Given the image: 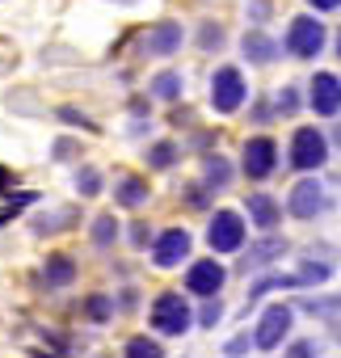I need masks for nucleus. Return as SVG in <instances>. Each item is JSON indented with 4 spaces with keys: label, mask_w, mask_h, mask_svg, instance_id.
Masks as SVG:
<instances>
[{
    "label": "nucleus",
    "mask_w": 341,
    "mask_h": 358,
    "mask_svg": "<svg viewBox=\"0 0 341 358\" xmlns=\"http://www.w3.org/2000/svg\"><path fill=\"white\" fill-rule=\"evenodd\" d=\"M13 182H17V177H13V173H9L5 164H0V186H13Z\"/></svg>",
    "instance_id": "nucleus-40"
},
{
    "label": "nucleus",
    "mask_w": 341,
    "mask_h": 358,
    "mask_svg": "<svg viewBox=\"0 0 341 358\" xmlns=\"http://www.w3.org/2000/svg\"><path fill=\"white\" fill-rule=\"evenodd\" d=\"M118 236H122V228H118V220H114L110 211L93 220V245H97V249H110V245H114Z\"/></svg>",
    "instance_id": "nucleus-24"
},
{
    "label": "nucleus",
    "mask_w": 341,
    "mask_h": 358,
    "mask_svg": "<svg viewBox=\"0 0 341 358\" xmlns=\"http://www.w3.org/2000/svg\"><path fill=\"white\" fill-rule=\"evenodd\" d=\"M207 245L215 253H240L245 249V215L240 211H215L207 224Z\"/></svg>",
    "instance_id": "nucleus-6"
},
{
    "label": "nucleus",
    "mask_w": 341,
    "mask_h": 358,
    "mask_svg": "<svg viewBox=\"0 0 341 358\" xmlns=\"http://www.w3.org/2000/svg\"><path fill=\"white\" fill-rule=\"evenodd\" d=\"M177 156H182V143H173V139H160V143H147V152H143L147 169H173V164H177Z\"/></svg>",
    "instance_id": "nucleus-20"
},
{
    "label": "nucleus",
    "mask_w": 341,
    "mask_h": 358,
    "mask_svg": "<svg viewBox=\"0 0 341 358\" xmlns=\"http://www.w3.org/2000/svg\"><path fill=\"white\" fill-rule=\"evenodd\" d=\"M253 118H257V122H270V118H274V110H270L266 101H257V110H253Z\"/></svg>",
    "instance_id": "nucleus-38"
},
{
    "label": "nucleus",
    "mask_w": 341,
    "mask_h": 358,
    "mask_svg": "<svg viewBox=\"0 0 341 358\" xmlns=\"http://www.w3.org/2000/svg\"><path fill=\"white\" fill-rule=\"evenodd\" d=\"M147 194H152L147 177H122V182L114 186V203H118V207H126V211L143 207V203H147Z\"/></svg>",
    "instance_id": "nucleus-17"
},
{
    "label": "nucleus",
    "mask_w": 341,
    "mask_h": 358,
    "mask_svg": "<svg viewBox=\"0 0 341 358\" xmlns=\"http://www.w3.org/2000/svg\"><path fill=\"white\" fill-rule=\"evenodd\" d=\"M147 320H152V329L164 333V337H182V333H190L194 312H190V299H182V291H164V295L152 299Z\"/></svg>",
    "instance_id": "nucleus-1"
},
{
    "label": "nucleus",
    "mask_w": 341,
    "mask_h": 358,
    "mask_svg": "<svg viewBox=\"0 0 341 358\" xmlns=\"http://www.w3.org/2000/svg\"><path fill=\"white\" fill-rule=\"evenodd\" d=\"M282 253H286V241H282V236H261V241L240 257V270H245V274H253V270H261V266L278 262Z\"/></svg>",
    "instance_id": "nucleus-13"
},
{
    "label": "nucleus",
    "mask_w": 341,
    "mask_h": 358,
    "mask_svg": "<svg viewBox=\"0 0 341 358\" xmlns=\"http://www.w3.org/2000/svg\"><path fill=\"white\" fill-rule=\"evenodd\" d=\"M286 358H320V345L316 341H291Z\"/></svg>",
    "instance_id": "nucleus-33"
},
{
    "label": "nucleus",
    "mask_w": 341,
    "mask_h": 358,
    "mask_svg": "<svg viewBox=\"0 0 341 358\" xmlns=\"http://www.w3.org/2000/svg\"><path fill=\"white\" fill-rule=\"evenodd\" d=\"M295 274H299V282H303V287H312V282H316V287H320V282H324V278H328V274H333V270H328V266H324V262H303V266H299V270H295Z\"/></svg>",
    "instance_id": "nucleus-29"
},
{
    "label": "nucleus",
    "mask_w": 341,
    "mask_h": 358,
    "mask_svg": "<svg viewBox=\"0 0 341 358\" xmlns=\"http://www.w3.org/2000/svg\"><path fill=\"white\" fill-rule=\"evenodd\" d=\"M291 287H303L299 274H266V278H257V282L249 287V303H257V299L270 295V291H291Z\"/></svg>",
    "instance_id": "nucleus-21"
},
{
    "label": "nucleus",
    "mask_w": 341,
    "mask_h": 358,
    "mask_svg": "<svg viewBox=\"0 0 341 358\" xmlns=\"http://www.w3.org/2000/svg\"><path fill=\"white\" fill-rule=\"evenodd\" d=\"M228 282V270L215 262V257H203V262H190L186 270V291L190 295H203V299H215Z\"/></svg>",
    "instance_id": "nucleus-8"
},
{
    "label": "nucleus",
    "mask_w": 341,
    "mask_h": 358,
    "mask_svg": "<svg viewBox=\"0 0 341 358\" xmlns=\"http://www.w3.org/2000/svg\"><path fill=\"white\" fill-rule=\"evenodd\" d=\"M198 47L203 51H219L224 47V26L219 22H203L198 26Z\"/></svg>",
    "instance_id": "nucleus-27"
},
{
    "label": "nucleus",
    "mask_w": 341,
    "mask_h": 358,
    "mask_svg": "<svg viewBox=\"0 0 341 358\" xmlns=\"http://www.w3.org/2000/svg\"><path fill=\"white\" fill-rule=\"evenodd\" d=\"M190 232L186 228H164L156 241H152V262L160 266V270H173V266H182L186 257H190Z\"/></svg>",
    "instance_id": "nucleus-9"
},
{
    "label": "nucleus",
    "mask_w": 341,
    "mask_h": 358,
    "mask_svg": "<svg viewBox=\"0 0 341 358\" xmlns=\"http://www.w3.org/2000/svg\"><path fill=\"white\" fill-rule=\"evenodd\" d=\"M245 97H249V85H245V76H240V68H215V76H211V106H215V114H236L240 106H245Z\"/></svg>",
    "instance_id": "nucleus-2"
},
{
    "label": "nucleus",
    "mask_w": 341,
    "mask_h": 358,
    "mask_svg": "<svg viewBox=\"0 0 341 358\" xmlns=\"http://www.w3.org/2000/svg\"><path fill=\"white\" fill-rule=\"evenodd\" d=\"M55 114H59V122H68V127H85V131H97V122H93L89 114H80L76 106H59Z\"/></svg>",
    "instance_id": "nucleus-30"
},
{
    "label": "nucleus",
    "mask_w": 341,
    "mask_h": 358,
    "mask_svg": "<svg viewBox=\"0 0 341 358\" xmlns=\"http://www.w3.org/2000/svg\"><path fill=\"white\" fill-rule=\"evenodd\" d=\"M182 93H186V76L182 72H156L152 76V97H160V101H182Z\"/></svg>",
    "instance_id": "nucleus-19"
},
{
    "label": "nucleus",
    "mask_w": 341,
    "mask_h": 358,
    "mask_svg": "<svg viewBox=\"0 0 341 358\" xmlns=\"http://www.w3.org/2000/svg\"><path fill=\"white\" fill-rule=\"evenodd\" d=\"M333 308H341V295H328V299H303V312H312V316H324V312H333Z\"/></svg>",
    "instance_id": "nucleus-32"
},
{
    "label": "nucleus",
    "mask_w": 341,
    "mask_h": 358,
    "mask_svg": "<svg viewBox=\"0 0 341 358\" xmlns=\"http://www.w3.org/2000/svg\"><path fill=\"white\" fill-rule=\"evenodd\" d=\"M76 282V262L68 257V253H51L47 262H43V287L47 291H64V287H72Z\"/></svg>",
    "instance_id": "nucleus-14"
},
{
    "label": "nucleus",
    "mask_w": 341,
    "mask_h": 358,
    "mask_svg": "<svg viewBox=\"0 0 341 358\" xmlns=\"http://www.w3.org/2000/svg\"><path fill=\"white\" fill-rule=\"evenodd\" d=\"M324 160H328V139L316 127H299L291 135V169L316 173V169H324Z\"/></svg>",
    "instance_id": "nucleus-3"
},
{
    "label": "nucleus",
    "mask_w": 341,
    "mask_h": 358,
    "mask_svg": "<svg viewBox=\"0 0 341 358\" xmlns=\"http://www.w3.org/2000/svg\"><path fill=\"white\" fill-rule=\"evenodd\" d=\"M307 101H312V110H316L320 118H333V114L341 110V76L316 72L312 85H307Z\"/></svg>",
    "instance_id": "nucleus-11"
},
{
    "label": "nucleus",
    "mask_w": 341,
    "mask_h": 358,
    "mask_svg": "<svg viewBox=\"0 0 341 358\" xmlns=\"http://www.w3.org/2000/svg\"><path fill=\"white\" fill-rule=\"evenodd\" d=\"M122 358H164V345L156 337H131L126 350H122Z\"/></svg>",
    "instance_id": "nucleus-26"
},
{
    "label": "nucleus",
    "mask_w": 341,
    "mask_h": 358,
    "mask_svg": "<svg viewBox=\"0 0 341 358\" xmlns=\"http://www.w3.org/2000/svg\"><path fill=\"white\" fill-rule=\"evenodd\" d=\"M337 55H341V30H337Z\"/></svg>",
    "instance_id": "nucleus-42"
},
{
    "label": "nucleus",
    "mask_w": 341,
    "mask_h": 358,
    "mask_svg": "<svg viewBox=\"0 0 341 358\" xmlns=\"http://www.w3.org/2000/svg\"><path fill=\"white\" fill-rule=\"evenodd\" d=\"M240 51H245V59H249V64H274L282 47H278L266 30H249V34L240 38Z\"/></svg>",
    "instance_id": "nucleus-16"
},
{
    "label": "nucleus",
    "mask_w": 341,
    "mask_h": 358,
    "mask_svg": "<svg viewBox=\"0 0 341 358\" xmlns=\"http://www.w3.org/2000/svg\"><path fill=\"white\" fill-rule=\"evenodd\" d=\"M72 224H76V211H72V207H59L55 215H38L30 228H34L38 236H55V232H64V228H72Z\"/></svg>",
    "instance_id": "nucleus-22"
},
{
    "label": "nucleus",
    "mask_w": 341,
    "mask_h": 358,
    "mask_svg": "<svg viewBox=\"0 0 341 358\" xmlns=\"http://www.w3.org/2000/svg\"><path fill=\"white\" fill-rule=\"evenodd\" d=\"M240 169H245L249 182H266V177L278 169V143L270 135H253L245 143V152H240Z\"/></svg>",
    "instance_id": "nucleus-7"
},
{
    "label": "nucleus",
    "mask_w": 341,
    "mask_h": 358,
    "mask_svg": "<svg viewBox=\"0 0 341 358\" xmlns=\"http://www.w3.org/2000/svg\"><path fill=\"white\" fill-rule=\"evenodd\" d=\"M76 156V143L72 139H55V160H72Z\"/></svg>",
    "instance_id": "nucleus-36"
},
{
    "label": "nucleus",
    "mask_w": 341,
    "mask_h": 358,
    "mask_svg": "<svg viewBox=\"0 0 341 358\" xmlns=\"http://www.w3.org/2000/svg\"><path fill=\"white\" fill-rule=\"evenodd\" d=\"M101 186H106V182H101V173H97L93 164L76 169V194H80V199H97V194H101Z\"/></svg>",
    "instance_id": "nucleus-25"
},
{
    "label": "nucleus",
    "mask_w": 341,
    "mask_h": 358,
    "mask_svg": "<svg viewBox=\"0 0 341 358\" xmlns=\"http://www.w3.org/2000/svg\"><path fill=\"white\" fill-rule=\"evenodd\" d=\"M324 26L316 22V17H295L291 26H286V38H282V47L295 55V59H316L320 51H324Z\"/></svg>",
    "instance_id": "nucleus-5"
},
{
    "label": "nucleus",
    "mask_w": 341,
    "mask_h": 358,
    "mask_svg": "<svg viewBox=\"0 0 341 358\" xmlns=\"http://www.w3.org/2000/svg\"><path fill=\"white\" fill-rule=\"evenodd\" d=\"M131 245H135V249H147V245H152V228H147L143 220L131 224Z\"/></svg>",
    "instance_id": "nucleus-34"
},
{
    "label": "nucleus",
    "mask_w": 341,
    "mask_h": 358,
    "mask_svg": "<svg viewBox=\"0 0 341 358\" xmlns=\"http://www.w3.org/2000/svg\"><path fill=\"white\" fill-rule=\"evenodd\" d=\"M291 324H295V308H291V303H270V308L261 312L257 329H253V345H257V350H278V345L286 341Z\"/></svg>",
    "instance_id": "nucleus-4"
},
{
    "label": "nucleus",
    "mask_w": 341,
    "mask_h": 358,
    "mask_svg": "<svg viewBox=\"0 0 341 358\" xmlns=\"http://www.w3.org/2000/svg\"><path fill=\"white\" fill-rule=\"evenodd\" d=\"M80 312H85V320L101 324V320H110V316L118 312V303H114V295H89V299L80 303Z\"/></svg>",
    "instance_id": "nucleus-23"
},
{
    "label": "nucleus",
    "mask_w": 341,
    "mask_h": 358,
    "mask_svg": "<svg viewBox=\"0 0 341 358\" xmlns=\"http://www.w3.org/2000/svg\"><path fill=\"white\" fill-rule=\"evenodd\" d=\"M333 143L341 148V118H337V127H333Z\"/></svg>",
    "instance_id": "nucleus-41"
},
{
    "label": "nucleus",
    "mask_w": 341,
    "mask_h": 358,
    "mask_svg": "<svg viewBox=\"0 0 341 358\" xmlns=\"http://www.w3.org/2000/svg\"><path fill=\"white\" fill-rule=\"evenodd\" d=\"M245 211H249V220H253L261 232H274V228L282 224V207H278V199H270V194H249Z\"/></svg>",
    "instance_id": "nucleus-15"
},
{
    "label": "nucleus",
    "mask_w": 341,
    "mask_h": 358,
    "mask_svg": "<svg viewBox=\"0 0 341 358\" xmlns=\"http://www.w3.org/2000/svg\"><path fill=\"white\" fill-rule=\"evenodd\" d=\"M182 43H186V30H182V22L164 17V22H156V26L147 30V38H143V51L164 59V55H177V51H182Z\"/></svg>",
    "instance_id": "nucleus-12"
},
{
    "label": "nucleus",
    "mask_w": 341,
    "mask_h": 358,
    "mask_svg": "<svg viewBox=\"0 0 341 358\" xmlns=\"http://www.w3.org/2000/svg\"><path fill=\"white\" fill-rule=\"evenodd\" d=\"M249 345H253V337H232L224 350H228V358H240V354H249Z\"/></svg>",
    "instance_id": "nucleus-35"
},
{
    "label": "nucleus",
    "mask_w": 341,
    "mask_h": 358,
    "mask_svg": "<svg viewBox=\"0 0 341 358\" xmlns=\"http://www.w3.org/2000/svg\"><path fill=\"white\" fill-rule=\"evenodd\" d=\"M219 320H224V303H219V295H215V299H207V303H203V312H198V324H203V329H215Z\"/></svg>",
    "instance_id": "nucleus-31"
},
{
    "label": "nucleus",
    "mask_w": 341,
    "mask_h": 358,
    "mask_svg": "<svg viewBox=\"0 0 341 358\" xmlns=\"http://www.w3.org/2000/svg\"><path fill=\"white\" fill-rule=\"evenodd\" d=\"M312 9H320V13H328V9H341V0H307Z\"/></svg>",
    "instance_id": "nucleus-37"
},
{
    "label": "nucleus",
    "mask_w": 341,
    "mask_h": 358,
    "mask_svg": "<svg viewBox=\"0 0 341 358\" xmlns=\"http://www.w3.org/2000/svg\"><path fill=\"white\" fill-rule=\"evenodd\" d=\"M228 182H232V160L219 156V152L207 156V160H203V186H207V190H224Z\"/></svg>",
    "instance_id": "nucleus-18"
},
{
    "label": "nucleus",
    "mask_w": 341,
    "mask_h": 358,
    "mask_svg": "<svg viewBox=\"0 0 341 358\" xmlns=\"http://www.w3.org/2000/svg\"><path fill=\"white\" fill-rule=\"evenodd\" d=\"M266 13H270L266 0H253V17H257V22H266Z\"/></svg>",
    "instance_id": "nucleus-39"
},
{
    "label": "nucleus",
    "mask_w": 341,
    "mask_h": 358,
    "mask_svg": "<svg viewBox=\"0 0 341 358\" xmlns=\"http://www.w3.org/2000/svg\"><path fill=\"white\" fill-rule=\"evenodd\" d=\"M299 106H303L299 101V89L295 85H282L278 97H274V114H299Z\"/></svg>",
    "instance_id": "nucleus-28"
},
{
    "label": "nucleus",
    "mask_w": 341,
    "mask_h": 358,
    "mask_svg": "<svg viewBox=\"0 0 341 358\" xmlns=\"http://www.w3.org/2000/svg\"><path fill=\"white\" fill-rule=\"evenodd\" d=\"M324 207H328V199H324V186L316 182V177L295 182V190H291V199H286V211H291L295 220H312V215H320Z\"/></svg>",
    "instance_id": "nucleus-10"
}]
</instances>
